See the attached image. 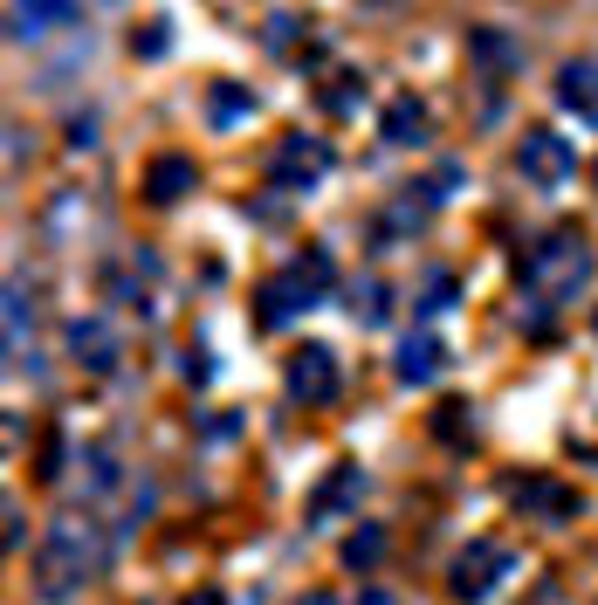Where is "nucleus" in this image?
Instances as JSON below:
<instances>
[{
	"mask_svg": "<svg viewBox=\"0 0 598 605\" xmlns=\"http://www.w3.org/2000/svg\"><path fill=\"white\" fill-rule=\"evenodd\" d=\"M110 564V530L104 523H90V516H56L49 523V537H42V550H35V585H42V598H76L84 592V578H97Z\"/></svg>",
	"mask_w": 598,
	"mask_h": 605,
	"instance_id": "1",
	"label": "nucleus"
},
{
	"mask_svg": "<svg viewBox=\"0 0 598 605\" xmlns=\"http://www.w3.org/2000/svg\"><path fill=\"white\" fill-rule=\"evenodd\" d=\"M523 275H530V290L543 296V303H571V296H585V282H591V248H585V234H550V241H537L530 248V262H523Z\"/></svg>",
	"mask_w": 598,
	"mask_h": 605,
	"instance_id": "2",
	"label": "nucleus"
},
{
	"mask_svg": "<svg viewBox=\"0 0 598 605\" xmlns=\"http://www.w3.org/2000/svg\"><path fill=\"white\" fill-rule=\"evenodd\" d=\"M516 572V550L509 544H496V537H482V544H468L454 564H448V592L461 598V605H482L502 578Z\"/></svg>",
	"mask_w": 598,
	"mask_h": 605,
	"instance_id": "3",
	"label": "nucleus"
},
{
	"mask_svg": "<svg viewBox=\"0 0 598 605\" xmlns=\"http://www.w3.org/2000/svg\"><path fill=\"white\" fill-rule=\"evenodd\" d=\"M283 379H290L296 407H331V399L344 392V372H337V351H331V344H296Z\"/></svg>",
	"mask_w": 598,
	"mask_h": 605,
	"instance_id": "4",
	"label": "nucleus"
},
{
	"mask_svg": "<svg viewBox=\"0 0 598 605\" xmlns=\"http://www.w3.org/2000/svg\"><path fill=\"white\" fill-rule=\"evenodd\" d=\"M324 173H331V145H324V138H310V131H290L283 145H275V158H268L275 193H310Z\"/></svg>",
	"mask_w": 598,
	"mask_h": 605,
	"instance_id": "5",
	"label": "nucleus"
},
{
	"mask_svg": "<svg viewBox=\"0 0 598 605\" xmlns=\"http://www.w3.org/2000/svg\"><path fill=\"white\" fill-rule=\"evenodd\" d=\"M516 173H523L530 186H543V193H557L578 173V152H571V138H557L550 125H537L523 145H516Z\"/></svg>",
	"mask_w": 598,
	"mask_h": 605,
	"instance_id": "6",
	"label": "nucleus"
},
{
	"mask_svg": "<svg viewBox=\"0 0 598 605\" xmlns=\"http://www.w3.org/2000/svg\"><path fill=\"white\" fill-rule=\"evenodd\" d=\"M69 358L84 372H117V358H125V338H117L110 316H69Z\"/></svg>",
	"mask_w": 598,
	"mask_h": 605,
	"instance_id": "7",
	"label": "nucleus"
},
{
	"mask_svg": "<svg viewBox=\"0 0 598 605\" xmlns=\"http://www.w3.org/2000/svg\"><path fill=\"white\" fill-rule=\"evenodd\" d=\"M316 303V282L303 275V269H283L275 282H262V296H255V324L262 331H283L290 316H303Z\"/></svg>",
	"mask_w": 598,
	"mask_h": 605,
	"instance_id": "8",
	"label": "nucleus"
},
{
	"mask_svg": "<svg viewBox=\"0 0 598 605\" xmlns=\"http://www.w3.org/2000/svg\"><path fill=\"white\" fill-rule=\"evenodd\" d=\"M392 372H399V386H433V379L448 372V344L433 338V331H406V338H399Z\"/></svg>",
	"mask_w": 598,
	"mask_h": 605,
	"instance_id": "9",
	"label": "nucleus"
},
{
	"mask_svg": "<svg viewBox=\"0 0 598 605\" xmlns=\"http://www.w3.org/2000/svg\"><path fill=\"white\" fill-rule=\"evenodd\" d=\"M357 502H365V468L357 461H337L331 475H324V489L310 496V523H331V516H351Z\"/></svg>",
	"mask_w": 598,
	"mask_h": 605,
	"instance_id": "10",
	"label": "nucleus"
},
{
	"mask_svg": "<svg viewBox=\"0 0 598 605\" xmlns=\"http://www.w3.org/2000/svg\"><path fill=\"white\" fill-rule=\"evenodd\" d=\"M193 186H199V166L186 152H166V158L145 166V199H151V207H173V199H186Z\"/></svg>",
	"mask_w": 598,
	"mask_h": 605,
	"instance_id": "11",
	"label": "nucleus"
},
{
	"mask_svg": "<svg viewBox=\"0 0 598 605\" xmlns=\"http://www.w3.org/2000/svg\"><path fill=\"white\" fill-rule=\"evenodd\" d=\"M76 21H84V8H56V0H14V8H8L14 42H42V35L76 28Z\"/></svg>",
	"mask_w": 598,
	"mask_h": 605,
	"instance_id": "12",
	"label": "nucleus"
},
{
	"mask_svg": "<svg viewBox=\"0 0 598 605\" xmlns=\"http://www.w3.org/2000/svg\"><path fill=\"white\" fill-rule=\"evenodd\" d=\"M379 131H385V145L413 152V145H427L433 117H427V104H420V97H392V104H385V117H379Z\"/></svg>",
	"mask_w": 598,
	"mask_h": 605,
	"instance_id": "13",
	"label": "nucleus"
},
{
	"mask_svg": "<svg viewBox=\"0 0 598 605\" xmlns=\"http://www.w3.org/2000/svg\"><path fill=\"white\" fill-rule=\"evenodd\" d=\"M509 502H516V509H530V516H550V523H571V516L585 509L571 489H557V481H543V475H537V481H516Z\"/></svg>",
	"mask_w": 598,
	"mask_h": 605,
	"instance_id": "14",
	"label": "nucleus"
},
{
	"mask_svg": "<svg viewBox=\"0 0 598 605\" xmlns=\"http://www.w3.org/2000/svg\"><path fill=\"white\" fill-rule=\"evenodd\" d=\"M557 104L578 110L585 125H598V62H565L557 69Z\"/></svg>",
	"mask_w": 598,
	"mask_h": 605,
	"instance_id": "15",
	"label": "nucleus"
},
{
	"mask_svg": "<svg viewBox=\"0 0 598 605\" xmlns=\"http://www.w3.org/2000/svg\"><path fill=\"white\" fill-rule=\"evenodd\" d=\"M351 316H357L365 331H379L385 316H392V290H385L379 275H357V282H351Z\"/></svg>",
	"mask_w": 598,
	"mask_h": 605,
	"instance_id": "16",
	"label": "nucleus"
},
{
	"mask_svg": "<svg viewBox=\"0 0 598 605\" xmlns=\"http://www.w3.org/2000/svg\"><path fill=\"white\" fill-rule=\"evenodd\" d=\"M433 199H441V193H427V186H406V193H399L392 199V207H385V234H420V221H427V207H433Z\"/></svg>",
	"mask_w": 598,
	"mask_h": 605,
	"instance_id": "17",
	"label": "nucleus"
},
{
	"mask_svg": "<svg viewBox=\"0 0 598 605\" xmlns=\"http://www.w3.org/2000/svg\"><path fill=\"white\" fill-rule=\"evenodd\" d=\"M262 104H255V90H242V84H214L207 90V117L214 125H242V117H255Z\"/></svg>",
	"mask_w": 598,
	"mask_h": 605,
	"instance_id": "18",
	"label": "nucleus"
},
{
	"mask_svg": "<svg viewBox=\"0 0 598 605\" xmlns=\"http://www.w3.org/2000/svg\"><path fill=\"white\" fill-rule=\"evenodd\" d=\"M337 557H344V572H372V564L385 557V530H379V523H357Z\"/></svg>",
	"mask_w": 598,
	"mask_h": 605,
	"instance_id": "19",
	"label": "nucleus"
},
{
	"mask_svg": "<svg viewBox=\"0 0 598 605\" xmlns=\"http://www.w3.org/2000/svg\"><path fill=\"white\" fill-rule=\"evenodd\" d=\"M468 49H474V62H489V69H502V76L516 69V42H509L502 28H474V35H468Z\"/></svg>",
	"mask_w": 598,
	"mask_h": 605,
	"instance_id": "20",
	"label": "nucleus"
},
{
	"mask_svg": "<svg viewBox=\"0 0 598 605\" xmlns=\"http://www.w3.org/2000/svg\"><path fill=\"white\" fill-rule=\"evenodd\" d=\"M454 296H461V282L448 275V269H427V282H420V316H441V310H454Z\"/></svg>",
	"mask_w": 598,
	"mask_h": 605,
	"instance_id": "21",
	"label": "nucleus"
},
{
	"mask_svg": "<svg viewBox=\"0 0 598 605\" xmlns=\"http://www.w3.org/2000/svg\"><path fill=\"white\" fill-rule=\"evenodd\" d=\"M433 433L454 440V448H468V440H474V420H468L461 399H441V413H433Z\"/></svg>",
	"mask_w": 598,
	"mask_h": 605,
	"instance_id": "22",
	"label": "nucleus"
},
{
	"mask_svg": "<svg viewBox=\"0 0 598 605\" xmlns=\"http://www.w3.org/2000/svg\"><path fill=\"white\" fill-rule=\"evenodd\" d=\"M296 35H303V14H290V8H275V14L262 21V42H268V49H290Z\"/></svg>",
	"mask_w": 598,
	"mask_h": 605,
	"instance_id": "23",
	"label": "nucleus"
},
{
	"mask_svg": "<svg viewBox=\"0 0 598 605\" xmlns=\"http://www.w3.org/2000/svg\"><path fill=\"white\" fill-rule=\"evenodd\" d=\"M84 468H90L97 489H117V455L110 448H84Z\"/></svg>",
	"mask_w": 598,
	"mask_h": 605,
	"instance_id": "24",
	"label": "nucleus"
},
{
	"mask_svg": "<svg viewBox=\"0 0 598 605\" xmlns=\"http://www.w3.org/2000/svg\"><path fill=\"white\" fill-rule=\"evenodd\" d=\"M131 49H138V56H166V21L138 28V35H131Z\"/></svg>",
	"mask_w": 598,
	"mask_h": 605,
	"instance_id": "25",
	"label": "nucleus"
},
{
	"mask_svg": "<svg viewBox=\"0 0 598 605\" xmlns=\"http://www.w3.org/2000/svg\"><path fill=\"white\" fill-rule=\"evenodd\" d=\"M42 481H56L62 475V433H42V468H35Z\"/></svg>",
	"mask_w": 598,
	"mask_h": 605,
	"instance_id": "26",
	"label": "nucleus"
},
{
	"mask_svg": "<svg viewBox=\"0 0 598 605\" xmlns=\"http://www.w3.org/2000/svg\"><path fill=\"white\" fill-rule=\"evenodd\" d=\"M186 379H193V386H207V379H214V358H207V344H193V351H186Z\"/></svg>",
	"mask_w": 598,
	"mask_h": 605,
	"instance_id": "27",
	"label": "nucleus"
},
{
	"mask_svg": "<svg viewBox=\"0 0 598 605\" xmlns=\"http://www.w3.org/2000/svg\"><path fill=\"white\" fill-rule=\"evenodd\" d=\"M28 544V516H21V502H8V550H21Z\"/></svg>",
	"mask_w": 598,
	"mask_h": 605,
	"instance_id": "28",
	"label": "nucleus"
},
{
	"mask_svg": "<svg viewBox=\"0 0 598 605\" xmlns=\"http://www.w3.org/2000/svg\"><path fill=\"white\" fill-rule=\"evenodd\" d=\"M69 145H76V152L97 145V117H76V125H69Z\"/></svg>",
	"mask_w": 598,
	"mask_h": 605,
	"instance_id": "29",
	"label": "nucleus"
},
{
	"mask_svg": "<svg viewBox=\"0 0 598 605\" xmlns=\"http://www.w3.org/2000/svg\"><path fill=\"white\" fill-rule=\"evenodd\" d=\"M357 605H399V598H392L385 585H365V598H357Z\"/></svg>",
	"mask_w": 598,
	"mask_h": 605,
	"instance_id": "30",
	"label": "nucleus"
},
{
	"mask_svg": "<svg viewBox=\"0 0 598 605\" xmlns=\"http://www.w3.org/2000/svg\"><path fill=\"white\" fill-rule=\"evenodd\" d=\"M186 605H227V598H220V592H193Z\"/></svg>",
	"mask_w": 598,
	"mask_h": 605,
	"instance_id": "31",
	"label": "nucleus"
},
{
	"mask_svg": "<svg viewBox=\"0 0 598 605\" xmlns=\"http://www.w3.org/2000/svg\"><path fill=\"white\" fill-rule=\"evenodd\" d=\"M296 605H337V598H331V592H310V598H296Z\"/></svg>",
	"mask_w": 598,
	"mask_h": 605,
	"instance_id": "32",
	"label": "nucleus"
},
{
	"mask_svg": "<svg viewBox=\"0 0 598 605\" xmlns=\"http://www.w3.org/2000/svg\"><path fill=\"white\" fill-rule=\"evenodd\" d=\"M591 331H598V310H591Z\"/></svg>",
	"mask_w": 598,
	"mask_h": 605,
	"instance_id": "33",
	"label": "nucleus"
}]
</instances>
